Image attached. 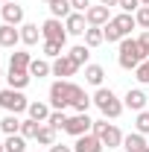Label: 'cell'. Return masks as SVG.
<instances>
[{
  "label": "cell",
  "instance_id": "obj_21",
  "mask_svg": "<svg viewBox=\"0 0 149 152\" xmlns=\"http://www.w3.org/2000/svg\"><path fill=\"white\" fill-rule=\"evenodd\" d=\"M3 146H6V152H26V137L23 134H9Z\"/></svg>",
  "mask_w": 149,
  "mask_h": 152
},
{
  "label": "cell",
  "instance_id": "obj_36",
  "mask_svg": "<svg viewBox=\"0 0 149 152\" xmlns=\"http://www.w3.org/2000/svg\"><path fill=\"white\" fill-rule=\"evenodd\" d=\"M137 132L140 134H149V111H137Z\"/></svg>",
  "mask_w": 149,
  "mask_h": 152
},
{
  "label": "cell",
  "instance_id": "obj_25",
  "mask_svg": "<svg viewBox=\"0 0 149 152\" xmlns=\"http://www.w3.org/2000/svg\"><path fill=\"white\" fill-rule=\"evenodd\" d=\"M35 140H38V143H44V146H53V143H56V129H53L50 123H47V126H41Z\"/></svg>",
  "mask_w": 149,
  "mask_h": 152
},
{
  "label": "cell",
  "instance_id": "obj_24",
  "mask_svg": "<svg viewBox=\"0 0 149 152\" xmlns=\"http://www.w3.org/2000/svg\"><path fill=\"white\" fill-rule=\"evenodd\" d=\"M70 9H73V6H70V0H53V3H50L53 18H67V15H70Z\"/></svg>",
  "mask_w": 149,
  "mask_h": 152
},
{
  "label": "cell",
  "instance_id": "obj_37",
  "mask_svg": "<svg viewBox=\"0 0 149 152\" xmlns=\"http://www.w3.org/2000/svg\"><path fill=\"white\" fill-rule=\"evenodd\" d=\"M117 6H120V9H123V12H137V9H140V0H120V3H117Z\"/></svg>",
  "mask_w": 149,
  "mask_h": 152
},
{
  "label": "cell",
  "instance_id": "obj_41",
  "mask_svg": "<svg viewBox=\"0 0 149 152\" xmlns=\"http://www.w3.org/2000/svg\"><path fill=\"white\" fill-rule=\"evenodd\" d=\"M99 3H102V6H117L120 0H99Z\"/></svg>",
  "mask_w": 149,
  "mask_h": 152
},
{
  "label": "cell",
  "instance_id": "obj_6",
  "mask_svg": "<svg viewBox=\"0 0 149 152\" xmlns=\"http://www.w3.org/2000/svg\"><path fill=\"white\" fill-rule=\"evenodd\" d=\"M93 129V120L88 114H73V117H67V126H64V132L73 134V137H82V134H88Z\"/></svg>",
  "mask_w": 149,
  "mask_h": 152
},
{
  "label": "cell",
  "instance_id": "obj_26",
  "mask_svg": "<svg viewBox=\"0 0 149 152\" xmlns=\"http://www.w3.org/2000/svg\"><path fill=\"white\" fill-rule=\"evenodd\" d=\"M29 64H32L29 53H12V61H9V67H15V70H29Z\"/></svg>",
  "mask_w": 149,
  "mask_h": 152
},
{
  "label": "cell",
  "instance_id": "obj_47",
  "mask_svg": "<svg viewBox=\"0 0 149 152\" xmlns=\"http://www.w3.org/2000/svg\"><path fill=\"white\" fill-rule=\"evenodd\" d=\"M0 9H3V6H0Z\"/></svg>",
  "mask_w": 149,
  "mask_h": 152
},
{
  "label": "cell",
  "instance_id": "obj_1",
  "mask_svg": "<svg viewBox=\"0 0 149 152\" xmlns=\"http://www.w3.org/2000/svg\"><path fill=\"white\" fill-rule=\"evenodd\" d=\"M146 53H143V47L134 41V38H123L120 41V56H117V61H120V67H126V70H137L140 67V61H146Z\"/></svg>",
  "mask_w": 149,
  "mask_h": 152
},
{
  "label": "cell",
  "instance_id": "obj_42",
  "mask_svg": "<svg viewBox=\"0 0 149 152\" xmlns=\"http://www.w3.org/2000/svg\"><path fill=\"white\" fill-rule=\"evenodd\" d=\"M140 6H149V0H140Z\"/></svg>",
  "mask_w": 149,
  "mask_h": 152
},
{
  "label": "cell",
  "instance_id": "obj_23",
  "mask_svg": "<svg viewBox=\"0 0 149 152\" xmlns=\"http://www.w3.org/2000/svg\"><path fill=\"white\" fill-rule=\"evenodd\" d=\"M85 79H88L91 85L99 88V85H102V79H105V70H102L99 64H88V67H85Z\"/></svg>",
  "mask_w": 149,
  "mask_h": 152
},
{
  "label": "cell",
  "instance_id": "obj_35",
  "mask_svg": "<svg viewBox=\"0 0 149 152\" xmlns=\"http://www.w3.org/2000/svg\"><path fill=\"white\" fill-rule=\"evenodd\" d=\"M134 76H137L140 85H149V58H146V61H140V67L134 70Z\"/></svg>",
  "mask_w": 149,
  "mask_h": 152
},
{
  "label": "cell",
  "instance_id": "obj_4",
  "mask_svg": "<svg viewBox=\"0 0 149 152\" xmlns=\"http://www.w3.org/2000/svg\"><path fill=\"white\" fill-rule=\"evenodd\" d=\"M70 91H73V82H53V88H50V105L56 111H64L70 105Z\"/></svg>",
  "mask_w": 149,
  "mask_h": 152
},
{
  "label": "cell",
  "instance_id": "obj_10",
  "mask_svg": "<svg viewBox=\"0 0 149 152\" xmlns=\"http://www.w3.org/2000/svg\"><path fill=\"white\" fill-rule=\"evenodd\" d=\"M0 12H3V20H6V23H12V26H18L20 20H23V9H20L15 0L3 3V9H0Z\"/></svg>",
  "mask_w": 149,
  "mask_h": 152
},
{
  "label": "cell",
  "instance_id": "obj_16",
  "mask_svg": "<svg viewBox=\"0 0 149 152\" xmlns=\"http://www.w3.org/2000/svg\"><path fill=\"white\" fill-rule=\"evenodd\" d=\"M143 105H146V94H143L140 88H134V91L126 94V108H131V111H143Z\"/></svg>",
  "mask_w": 149,
  "mask_h": 152
},
{
  "label": "cell",
  "instance_id": "obj_46",
  "mask_svg": "<svg viewBox=\"0 0 149 152\" xmlns=\"http://www.w3.org/2000/svg\"><path fill=\"white\" fill-rule=\"evenodd\" d=\"M143 152H149V146H146V149H143Z\"/></svg>",
  "mask_w": 149,
  "mask_h": 152
},
{
  "label": "cell",
  "instance_id": "obj_33",
  "mask_svg": "<svg viewBox=\"0 0 149 152\" xmlns=\"http://www.w3.org/2000/svg\"><path fill=\"white\" fill-rule=\"evenodd\" d=\"M102 35H105V41H123V35L117 32V26H114L111 20H108V23L102 26Z\"/></svg>",
  "mask_w": 149,
  "mask_h": 152
},
{
  "label": "cell",
  "instance_id": "obj_43",
  "mask_svg": "<svg viewBox=\"0 0 149 152\" xmlns=\"http://www.w3.org/2000/svg\"><path fill=\"white\" fill-rule=\"evenodd\" d=\"M0 152H6V146H3V143H0Z\"/></svg>",
  "mask_w": 149,
  "mask_h": 152
},
{
  "label": "cell",
  "instance_id": "obj_17",
  "mask_svg": "<svg viewBox=\"0 0 149 152\" xmlns=\"http://www.w3.org/2000/svg\"><path fill=\"white\" fill-rule=\"evenodd\" d=\"M149 143L143 140V134L140 132H134V134H129V137H123V149L126 152H143Z\"/></svg>",
  "mask_w": 149,
  "mask_h": 152
},
{
  "label": "cell",
  "instance_id": "obj_9",
  "mask_svg": "<svg viewBox=\"0 0 149 152\" xmlns=\"http://www.w3.org/2000/svg\"><path fill=\"white\" fill-rule=\"evenodd\" d=\"M73 152H102V140L96 134H82V137H76Z\"/></svg>",
  "mask_w": 149,
  "mask_h": 152
},
{
  "label": "cell",
  "instance_id": "obj_32",
  "mask_svg": "<svg viewBox=\"0 0 149 152\" xmlns=\"http://www.w3.org/2000/svg\"><path fill=\"white\" fill-rule=\"evenodd\" d=\"M47 123H50L53 129H64V126H67V117H64V111H53Z\"/></svg>",
  "mask_w": 149,
  "mask_h": 152
},
{
  "label": "cell",
  "instance_id": "obj_38",
  "mask_svg": "<svg viewBox=\"0 0 149 152\" xmlns=\"http://www.w3.org/2000/svg\"><path fill=\"white\" fill-rule=\"evenodd\" d=\"M70 6H73L76 12H88L91 9V0H70Z\"/></svg>",
  "mask_w": 149,
  "mask_h": 152
},
{
  "label": "cell",
  "instance_id": "obj_22",
  "mask_svg": "<svg viewBox=\"0 0 149 152\" xmlns=\"http://www.w3.org/2000/svg\"><path fill=\"white\" fill-rule=\"evenodd\" d=\"M102 41H105V35H102L99 26H88L85 29V47H99Z\"/></svg>",
  "mask_w": 149,
  "mask_h": 152
},
{
  "label": "cell",
  "instance_id": "obj_3",
  "mask_svg": "<svg viewBox=\"0 0 149 152\" xmlns=\"http://www.w3.org/2000/svg\"><path fill=\"white\" fill-rule=\"evenodd\" d=\"M93 134H96V137L102 140V146H108V149L123 146V134H120V129L111 126V123H105V120H93Z\"/></svg>",
  "mask_w": 149,
  "mask_h": 152
},
{
  "label": "cell",
  "instance_id": "obj_5",
  "mask_svg": "<svg viewBox=\"0 0 149 152\" xmlns=\"http://www.w3.org/2000/svg\"><path fill=\"white\" fill-rule=\"evenodd\" d=\"M0 105L6 108V111H26L29 108V102H26V96L20 94V91H15V88H6V91H0Z\"/></svg>",
  "mask_w": 149,
  "mask_h": 152
},
{
  "label": "cell",
  "instance_id": "obj_45",
  "mask_svg": "<svg viewBox=\"0 0 149 152\" xmlns=\"http://www.w3.org/2000/svg\"><path fill=\"white\" fill-rule=\"evenodd\" d=\"M0 3H9V0H0Z\"/></svg>",
  "mask_w": 149,
  "mask_h": 152
},
{
  "label": "cell",
  "instance_id": "obj_12",
  "mask_svg": "<svg viewBox=\"0 0 149 152\" xmlns=\"http://www.w3.org/2000/svg\"><path fill=\"white\" fill-rule=\"evenodd\" d=\"M70 105L76 108V114H85V111H88V105H91V96L85 94L79 85H73V91H70Z\"/></svg>",
  "mask_w": 149,
  "mask_h": 152
},
{
  "label": "cell",
  "instance_id": "obj_11",
  "mask_svg": "<svg viewBox=\"0 0 149 152\" xmlns=\"http://www.w3.org/2000/svg\"><path fill=\"white\" fill-rule=\"evenodd\" d=\"M85 18H88V23H91V26H102V23H108V6H102V3H99V6H91V9H88V12H85Z\"/></svg>",
  "mask_w": 149,
  "mask_h": 152
},
{
  "label": "cell",
  "instance_id": "obj_27",
  "mask_svg": "<svg viewBox=\"0 0 149 152\" xmlns=\"http://www.w3.org/2000/svg\"><path fill=\"white\" fill-rule=\"evenodd\" d=\"M0 129H3L6 134H20V120L9 114V117H3V120H0Z\"/></svg>",
  "mask_w": 149,
  "mask_h": 152
},
{
  "label": "cell",
  "instance_id": "obj_39",
  "mask_svg": "<svg viewBox=\"0 0 149 152\" xmlns=\"http://www.w3.org/2000/svg\"><path fill=\"white\" fill-rule=\"evenodd\" d=\"M137 44L143 47V53H146V56H149V29H146V32H143V35H140V38H137Z\"/></svg>",
  "mask_w": 149,
  "mask_h": 152
},
{
  "label": "cell",
  "instance_id": "obj_13",
  "mask_svg": "<svg viewBox=\"0 0 149 152\" xmlns=\"http://www.w3.org/2000/svg\"><path fill=\"white\" fill-rule=\"evenodd\" d=\"M76 67H79V64H76L70 56H58L56 64H53V73H56V76H73Z\"/></svg>",
  "mask_w": 149,
  "mask_h": 152
},
{
  "label": "cell",
  "instance_id": "obj_30",
  "mask_svg": "<svg viewBox=\"0 0 149 152\" xmlns=\"http://www.w3.org/2000/svg\"><path fill=\"white\" fill-rule=\"evenodd\" d=\"M50 70H53V67H50L47 61H41V58H35V61L29 64V76H38V79H41V76H47Z\"/></svg>",
  "mask_w": 149,
  "mask_h": 152
},
{
  "label": "cell",
  "instance_id": "obj_20",
  "mask_svg": "<svg viewBox=\"0 0 149 152\" xmlns=\"http://www.w3.org/2000/svg\"><path fill=\"white\" fill-rule=\"evenodd\" d=\"M26 111H29V117H32V120H38V123L50 120V108H47L44 102H29V108H26Z\"/></svg>",
  "mask_w": 149,
  "mask_h": 152
},
{
  "label": "cell",
  "instance_id": "obj_14",
  "mask_svg": "<svg viewBox=\"0 0 149 152\" xmlns=\"http://www.w3.org/2000/svg\"><path fill=\"white\" fill-rule=\"evenodd\" d=\"M18 41H20V32L12 23H3V26H0V47H15Z\"/></svg>",
  "mask_w": 149,
  "mask_h": 152
},
{
  "label": "cell",
  "instance_id": "obj_15",
  "mask_svg": "<svg viewBox=\"0 0 149 152\" xmlns=\"http://www.w3.org/2000/svg\"><path fill=\"white\" fill-rule=\"evenodd\" d=\"M111 23L117 26V32H120V35L126 38V35L131 32V29H134V23H137V20L131 18L129 12H123V15H117V18H111Z\"/></svg>",
  "mask_w": 149,
  "mask_h": 152
},
{
  "label": "cell",
  "instance_id": "obj_8",
  "mask_svg": "<svg viewBox=\"0 0 149 152\" xmlns=\"http://www.w3.org/2000/svg\"><path fill=\"white\" fill-rule=\"evenodd\" d=\"M85 23H88V18L82 12H70L64 18V29H67V35H85Z\"/></svg>",
  "mask_w": 149,
  "mask_h": 152
},
{
  "label": "cell",
  "instance_id": "obj_29",
  "mask_svg": "<svg viewBox=\"0 0 149 152\" xmlns=\"http://www.w3.org/2000/svg\"><path fill=\"white\" fill-rule=\"evenodd\" d=\"M88 50H91V47H85V44H76L73 50H70V58H73L76 64H85V61H88V56H91Z\"/></svg>",
  "mask_w": 149,
  "mask_h": 152
},
{
  "label": "cell",
  "instance_id": "obj_7",
  "mask_svg": "<svg viewBox=\"0 0 149 152\" xmlns=\"http://www.w3.org/2000/svg\"><path fill=\"white\" fill-rule=\"evenodd\" d=\"M41 35H44V41H58V44H64V41H67V29L61 26L58 18H50V20H44Z\"/></svg>",
  "mask_w": 149,
  "mask_h": 152
},
{
  "label": "cell",
  "instance_id": "obj_19",
  "mask_svg": "<svg viewBox=\"0 0 149 152\" xmlns=\"http://www.w3.org/2000/svg\"><path fill=\"white\" fill-rule=\"evenodd\" d=\"M38 35H41V29H38L35 23H23L20 26V41L23 44H38Z\"/></svg>",
  "mask_w": 149,
  "mask_h": 152
},
{
  "label": "cell",
  "instance_id": "obj_44",
  "mask_svg": "<svg viewBox=\"0 0 149 152\" xmlns=\"http://www.w3.org/2000/svg\"><path fill=\"white\" fill-rule=\"evenodd\" d=\"M44 3H47V6H50V3H53V0H44Z\"/></svg>",
  "mask_w": 149,
  "mask_h": 152
},
{
  "label": "cell",
  "instance_id": "obj_2",
  "mask_svg": "<svg viewBox=\"0 0 149 152\" xmlns=\"http://www.w3.org/2000/svg\"><path fill=\"white\" fill-rule=\"evenodd\" d=\"M93 102H96V108L105 114V117H120L123 114V102L114 96V91L108 88H99L96 94H93Z\"/></svg>",
  "mask_w": 149,
  "mask_h": 152
},
{
  "label": "cell",
  "instance_id": "obj_31",
  "mask_svg": "<svg viewBox=\"0 0 149 152\" xmlns=\"http://www.w3.org/2000/svg\"><path fill=\"white\" fill-rule=\"evenodd\" d=\"M61 47H64V44H58V41H44V56L58 58L61 56Z\"/></svg>",
  "mask_w": 149,
  "mask_h": 152
},
{
  "label": "cell",
  "instance_id": "obj_34",
  "mask_svg": "<svg viewBox=\"0 0 149 152\" xmlns=\"http://www.w3.org/2000/svg\"><path fill=\"white\" fill-rule=\"evenodd\" d=\"M134 20H137V26L149 29V6H140V9L134 12Z\"/></svg>",
  "mask_w": 149,
  "mask_h": 152
},
{
  "label": "cell",
  "instance_id": "obj_40",
  "mask_svg": "<svg viewBox=\"0 0 149 152\" xmlns=\"http://www.w3.org/2000/svg\"><path fill=\"white\" fill-rule=\"evenodd\" d=\"M50 152H73V149H70V146H64V143H53Z\"/></svg>",
  "mask_w": 149,
  "mask_h": 152
},
{
  "label": "cell",
  "instance_id": "obj_18",
  "mask_svg": "<svg viewBox=\"0 0 149 152\" xmlns=\"http://www.w3.org/2000/svg\"><path fill=\"white\" fill-rule=\"evenodd\" d=\"M9 85L20 91V88H26L29 85V70H15V67H9Z\"/></svg>",
  "mask_w": 149,
  "mask_h": 152
},
{
  "label": "cell",
  "instance_id": "obj_28",
  "mask_svg": "<svg viewBox=\"0 0 149 152\" xmlns=\"http://www.w3.org/2000/svg\"><path fill=\"white\" fill-rule=\"evenodd\" d=\"M38 129L41 126H38V120H32V117L29 120H20V134L23 137H38Z\"/></svg>",
  "mask_w": 149,
  "mask_h": 152
}]
</instances>
